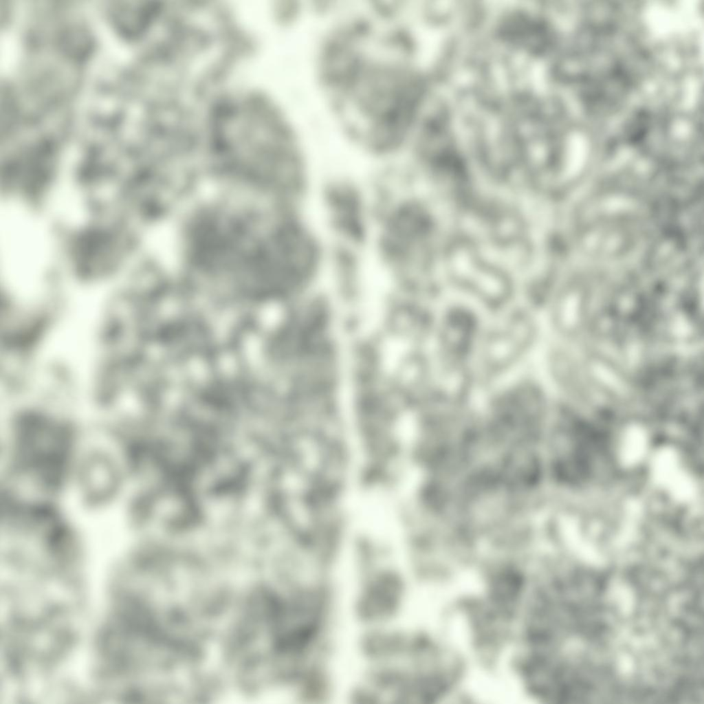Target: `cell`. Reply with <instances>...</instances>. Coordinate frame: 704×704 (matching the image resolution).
Returning a JSON list of instances; mask_svg holds the SVG:
<instances>
[{
  "mask_svg": "<svg viewBox=\"0 0 704 704\" xmlns=\"http://www.w3.org/2000/svg\"><path fill=\"white\" fill-rule=\"evenodd\" d=\"M377 564L373 560L360 565L362 584L355 604L358 619L375 627L397 615L405 588L397 571Z\"/></svg>",
  "mask_w": 704,
  "mask_h": 704,
  "instance_id": "3957f363",
  "label": "cell"
},
{
  "mask_svg": "<svg viewBox=\"0 0 704 704\" xmlns=\"http://www.w3.org/2000/svg\"><path fill=\"white\" fill-rule=\"evenodd\" d=\"M314 217L331 246L368 252L375 219L374 186L353 175L331 174L318 182Z\"/></svg>",
  "mask_w": 704,
  "mask_h": 704,
  "instance_id": "6da1fadb",
  "label": "cell"
},
{
  "mask_svg": "<svg viewBox=\"0 0 704 704\" xmlns=\"http://www.w3.org/2000/svg\"><path fill=\"white\" fill-rule=\"evenodd\" d=\"M72 476V502L89 516L108 514L126 492L122 459L115 448L104 442L89 443L81 449Z\"/></svg>",
  "mask_w": 704,
  "mask_h": 704,
  "instance_id": "7a4b0ae2",
  "label": "cell"
}]
</instances>
